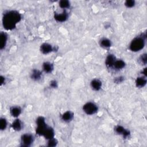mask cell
Here are the masks:
<instances>
[{"mask_svg": "<svg viewBox=\"0 0 147 147\" xmlns=\"http://www.w3.org/2000/svg\"><path fill=\"white\" fill-rule=\"evenodd\" d=\"M22 18L21 14L17 10L6 11L3 16L2 25L7 30L14 29Z\"/></svg>", "mask_w": 147, "mask_h": 147, "instance_id": "1", "label": "cell"}, {"mask_svg": "<svg viewBox=\"0 0 147 147\" xmlns=\"http://www.w3.org/2000/svg\"><path fill=\"white\" fill-rule=\"evenodd\" d=\"M146 38V32L142 33L140 36L134 38L129 45L130 50L134 52L142 50L145 47Z\"/></svg>", "mask_w": 147, "mask_h": 147, "instance_id": "2", "label": "cell"}, {"mask_svg": "<svg viewBox=\"0 0 147 147\" xmlns=\"http://www.w3.org/2000/svg\"><path fill=\"white\" fill-rule=\"evenodd\" d=\"M36 125L37 127L36 129V133L39 136H42L45 131L48 127L45 122V119L42 116H40L36 119Z\"/></svg>", "mask_w": 147, "mask_h": 147, "instance_id": "3", "label": "cell"}, {"mask_svg": "<svg viewBox=\"0 0 147 147\" xmlns=\"http://www.w3.org/2000/svg\"><path fill=\"white\" fill-rule=\"evenodd\" d=\"M83 110L87 115H91L97 113L98 110V107L94 103L88 102L83 105Z\"/></svg>", "mask_w": 147, "mask_h": 147, "instance_id": "4", "label": "cell"}, {"mask_svg": "<svg viewBox=\"0 0 147 147\" xmlns=\"http://www.w3.org/2000/svg\"><path fill=\"white\" fill-rule=\"evenodd\" d=\"M34 141L33 135L29 133H25L22 135L21 138V146L24 147H28L32 145Z\"/></svg>", "mask_w": 147, "mask_h": 147, "instance_id": "5", "label": "cell"}, {"mask_svg": "<svg viewBox=\"0 0 147 147\" xmlns=\"http://www.w3.org/2000/svg\"><path fill=\"white\" fill-rule=\"evenodd\" d=\"M114 130L118 134L122 135L123 138H127L130 137V131L124 128L122 126H121V125L116 126L114 128Z\"/></svg>", "mask_w": 147, "mask_h": 147, "instance_id": "6", "label": "cell"}, {"mask_svg": "<svg viewBox=\"0 0 147 147\" xmlns=\"http://www.w3.org/2000/svg\"><path fill=\"white\" fill-rule=\"evenodd\" d=\"M54 51L55 47H53L51 44L49 43L44 42L40 46V51L44 55L49 54Z\"/></svg>", "mask_w": 147, "mask_h": 147, "instance_id": "7", "label": "cell"}, {"mask_svg": "<svg viewBox=\"0 0 147 147\" xmlns=\"http://www.w3.org/2000/svg\"><path fill=\"white\" fill-rule=\"evenodd\" d=\"M68 18V13L65 10H64L61 13H55L54 18L56 21L59 22H65L67 20Z\"/></svg>", "mask_w": 147, "mask_h": 147, "instance_id": "8", "label": "cell"}, {"mask_svg": "<svg viewBox=\"0 0 147 147\" xmlns=\"http://www.w3.org/2000/svg\"><path fill=\"white\" fill-rule=\"evenodd\" d=\"M116 57L113 54H109L106 57L105 60L106 65L109 68L113 67L114 64L116 60Z\"/></svg>", "mask_w": 147, "mask_h": 147, "instance_id": "9", "label": "cell"}, {"mask_svg": "<svg viewBox=\"0 0 147 147\" xmlns=\"http://www.w3.org/2000/svg\"><path fill=\"white\" fill-rule=\"evenodd\" d=\"M22 109L20 106H14L10 107V113L13 117L17 118L21 114Z\"/></svg>", "mask_w": 147, "mask_h": 147, "instance_id": "10", "label": "cell"}, {"mask_svg": "<svg viewBox=\"0 0 147 147\" xmlns=\"http://www.w3.org/2000/svg\"><path fill=\"white\" fill-rule=\"evenodd\" d=\"M74 113L71 111H67L61 115V119L65 122H69L74 118Z\"/></svg>", "mask_w": 147, "mask_h": 147, "instance_id": "11", "label": "cell"}, {"mask_svg": "<svg viewBox=\"0 0 147 147\" xmlns=\"http://www.w3.org/2000/svg\"><path fill=\"white\" fill-rule=\"evenodd\" d=\"M102 82L98 79H94L91 81L90 86L95 91H99L102 87Z\"/></svg>", "mask_w": 147, "mask_h": 147, "instance_id": "12", "label": "cell"}, {"mask_svg": "<svg viewBox=\"0 0 147 147\" xmlns=\"http://www.w3.org/2000/svg\"><path fill=\"white\" fill-rule=\"evenodd\" d=\"M136 86L137 88H142L145 87L146 84V79L145 76H140L137 77L136 82Z\"/></svg>", "mask_w": 147, "mask_h": 147, "instance_id": "13", "label": "cell"}, {"mask_svg": "<svg viewBox=\"0 0 147 147\" xmlns=\"http://www.w3.org/2000/svg\"><path fill=\"white\" fill-rule=\"evenodd\" d=\"M45 139L49 140L54 137L55 136V131L54 129L50 126H48L46 130L45 131L43 136H42Z\"/></svg>", "mask_w": 147, "mask_h": 147, "instance_id": "14", "label": "cell"}, {"mask_svg": "<svg viewBox=\"0 0 147 147\" xmlns=\"http://www.w3.org/2000/svg\"><path fill=\"white\" fill-rule=\"evenodd\" d=\"M30 78L35 81H38L42 78V72L37 69H33L30 74Z\"/></svg>", "mask_w": 147, "mask_h": 147, "instance_id": "15", "label": "cell"}, {"mask_svg": "<svg viewBox=\"0 0 147 147\" xmlns=\"http://www.w3.org/2000/svg\"><path fill=\"white\" fill-rule=\"evenodd\" d=\"M7 41V35L5 32H1L0 34V49L2 50L5 48Z\"/></svg>", "mask_w": 147, "mask_h": 147, "instance_id": "16", "label": "cell"}, {"mask_svg": "<svg viewBox=\"0 0 147 147\" xmlns=\"http://www.w3.org/2000/svg\"><path fill=\"white\" fill-rule=\"evenodd\" d=\"M54 69V66L52 63L49 61H45L42 64V69L47 74L51 73Z\"/></svg>", "mask_w": 147, "mask_h": 147, "instance_id": "17", "label": "cell"}, {"mask_svg": "<svg viewBox=\"0 0 147 147\" xmlns=\"http://www.w3.org/2000/svg\"><path fill=\"white\" fill-rule=\"evenodd\" d=\"M11 128L15 131H20L22 128V123L21 120L18 118H16L11 125Z\"/></svg>", "mask_w": 147, "mask_h": 147, "instance_id": "18", "label": "cell"}, {"mask_svg": "<svg viewBox=\"0 0 147 147\" xmlns=\"http://www.w3.org/2000/svg\"><path fill=\"white\" fill-rule=\"evenodd\" d=\"M100 47L104 48H109L111 46V41L107 38H103L99 41Z\"/></svg>", "mask_w": 147, "mask_h": 147, "instance_id": "19", "label": "cell"}, {"mask_svg": "<svg viewBox=\"0 0 147 147\" xmlns=\"http://www.w3.org/2000/svg\"><path fill=\"white\" fill-rule=\"evenodd\" d=\"M126 65L125 62L122 60H116L113 67L116 69H122Z\"/></svg>", "mask_w": 147, "mask_h": 147, "instance_id": "20", "label": "cell"}, {"mask_svg": "<svg viewBox=\"0 0 147 147\" xmlns=\"http://www.w3.org/2000/svg\"><path fill=\"white\" fill-rule=\"evenodd\" d=\"M59 5L61 9L65 10L66 9L69 8L71 6V3H70V2L68 0H61L59 1Z\"/></svg>", "mask_w": 147, "mask_h": 147, "instance_id": "21", "label": "cell"}, {"mask_svg": "<svg viewBox=\"0 0 147 147\" xmlns=\"http://www.w3.org/2000/svg\"><path fill=\"white\" fill-rule=\"evenodd\" d=\"M138 61L141 65H146L147 63V54L144 53L141 55L138 59Z\"/></svg>", "mask_w": 147, "mask_h": 147, "instance_id": "22", "label": "cell"}, {"mask_svg": "<svg viewBox=\"0 0 147 147\" xmlns=\"http://www.w3.org/2000/svg\"><path fill=\"white\" fill-rule=\"evenodd\" d=\"M7 125V122L5 118H1L0 119V129L4 130L6 129Z\"/></svg>", "mask_w": 147, "mask_h": 147, "instance_id": "23", "label": "cell"}, {"mask_svg": "<svg viewBox=\"0 0 147 147\" xmlns=\"http://www.w3.org/2000/svg\"><path fill=\"white\" fill-rule=\"evenodd\" d=\"M57 143H58V142H57V140L53 137L51 139L48 140L47 146H49V147H54L57 145Z\"/></svg>", "mask_w": 147, "mask_h": 147, "instance_id": "24", "label": "cell"}, {"mask_svg": "<svg viewBox=\"0 0 147 147\" xmlns=\"http://www.w3.org/2000/svg\"><path fill=\"white\" fill-rule=\"evenodd\" d=\"M136 2L134 0H127L125 2V5L128 8H131L135 6Z\"/></svg>", "mask_w": 147, "mask_h": 147, "instance_id": "25", "label": "cell"}, {"mask_svg": "<svg viewBox=\"0 0 147 147\" xmlns=\"http://www.w3.org/2000/svg\"><path fill=\"white\" fill-rule=\"evenodd\" d=\"M49 85H50V87L51 88H56L58 87V83H57V82L55 80H52L50 82V83H49Z\"/></svg>", "mask_w": 147, "mask_h": 147, "instance_id": "26", "label": "cell"}, {"mask_svg": "<svg viewBox=\"0 0 147 147\" xmlns=\"http://www.w3.org/2000/svg\"><path fill=\"white\" fill-rule=\"evenodd\" d=\"M123 80H124V78L123 76H118L114 79V83H121L123 81Z\"/></svg>", "mask_w": 147, "mask_h": 147, "instance_id": "27", "label": "cell"}, {"mask_svg": "<svg viewBox=\"0 0 147 147\" xmlns=\"http://www.w3.org/2000/svg\"><path fill=\"white\" fill-rule=\"evenodd\" d=\"M5 82V78L3 76H1V85L2 86Z\"/></svg>", "mask_w": 147, "mask_h": 147, "instance_id": "28", "label": "cell"}, {"mask_svg": "<svg viewBox=\"0 0 147 147\" xmlns=\"http://www.w3.org/2000/svg\"><path fill=\"white\" fill-rule=\"evenodd\" d=\"M142 74L144 75V76H146V68H145L142 71Z\"/></svg>", "mask_w": 147, "mask_h": 147, "instance_id": "29", "label": "cell"}]
</instances>
